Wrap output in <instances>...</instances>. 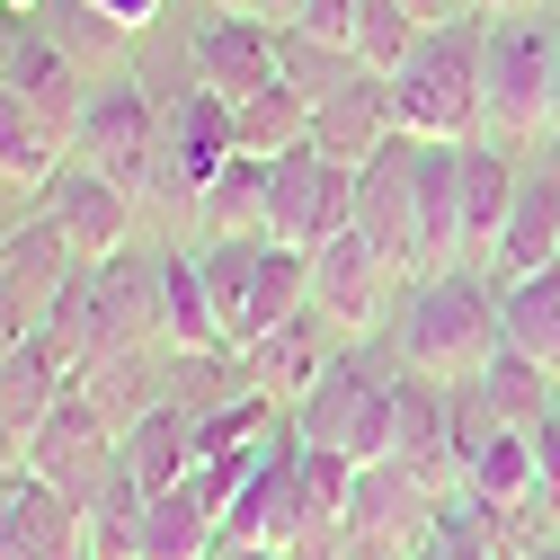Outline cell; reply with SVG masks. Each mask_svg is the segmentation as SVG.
I'll list each match as a JSON object with an SVG mask.
<instances>
[{
  "mask_svg": "<svg viewBox=\"0 0 560 560\" xmlns=\"http://www.w3.org/2000/svg\"><path fill=\"white\" fill-rule=\"evenodd\" d=\"M392 357L428 383H471L489 357L508 347V320H499V276L489 267H428L409 276V294L392 312Z\"/></svg>",
  "mask_w": 560,
  "mask_h": 560,
  "instance_id": "6da1fadb",
  "label": "cell"
},
{
  "mask_svg": "<svg viewBox=\"0 0 560 560\" xmlns=\"http://www.w3.org/2000/svg\"><path fill=\"white\" fill-rule=\"evenodd\" d=\"M392 409H400V357H392V338H338V357L294 400V436L303 445H329L347 463H383L392 454Z\"/></svg>",
  "mask_w": 560,
  "mask_h": 560,
  "instance_id": "7a4b0ae2",
  "label": "cell"
},
{
  "mask_svg": "<svg viewBox=\"0 0 560 560\" xmlns=\"http://www.w3.org/2000/svg\"><path fill=\"white\" fill-rule=\"evenodd\" d=\"M480 45L489 19H445L409 45V62L392 72V125L409 143H471L480 133Z\"/></svg>",
  "mask_w": 560,
  "mask_h": 560,
  "instance_id": "3957f363",
  "label": "cell"
},
{
  "mask_svg": "<svg viewBox=\"0 0 560 560\" xmlns=\"http://www.w3.org/2000/svg\"><path fill=\"white\" fill-rule=\"evenodd\" d=\"M72 161L125 178L143 205H170V161H161V98L143 90V72H98L90 81V107H81V133H72Z\"/></svg>",
  "mask_w": 560,
  "mask_h": 560,
  "instance_id": "277c9868",
  "label": "cell"
},
{
  "mask_svg": "<svg viewBox=\"0 0 560 560\" xmlns=\"http://www.w3.org/2000/svg\"><path fill=\"white\" fill-rule=\"evenodd\" d=\"M480 133H499L508 152L551 133V19H489L480 45Z\"/></svg>",
  "mask_w": 560,
  "mask_h": 560,
  "instance_id": "5b68a950",
  "label": "cell"
},
{
  "mask_svg": "<svg viewBox=\"0 0 560 560\" xmlns=\"http://www.w3.org/2000/svg\"><path fill=\"white\" fill-rule=\"evenodd\" d=\"M267 232L294 249H329L338 232H357V170L329 161L320 143L267 161Z\"/></svg>",
  "mask_w": 560,
  "mask_h": 560,
  "instance_id": "8992f818",
  "label": "cell"
},
{
  "mask_svg": "<svg viewBox=\"0 0 560 560\" xmlns=\"http://www.w3.org/2000/svg\"><path fill=\"white\" fill-rule=\"evenodd\" d=\"M400 294H409V276L365 232H338L329 249H312V303H320V320L338 338H383L392 312H400Z\"/></svg>",
  "mask_w": 560,
  "mask_h": 560,
  "instance_id": "52a82bcc",
  "label": "cell"
},
{
  "mask_svg": "<svg viewBox=\"0 0 560 560\" xmlns=\"http://www.w3.org/2000/svg\"><path fill=\"white\" fill-rule=\"evenodd\" d=\"M116 445H125V428H116V418L72 383V392L45 409V428H36V445H27V471H36V480H54L72 508H90L98 489L116 480Z\"/></svg>",
  "mask_w": 560,
  "mask_h": 560,
  "instance_id": "ba28073f",
  "label": "cell"
},
{
  "mask_svg": "<svg viewBox=\"0 0 560 560\" xmlns=\"http://www.w3.org/2000/svg\"><path fill=\"white\" fill-rule=\"evenodd\" d=\"M36 214H45L62 241H72V258H81V267H98V258L133 249L143 196H133L125 178H107V170H90V161H62V170L45 178V196H36Z\"/></svg>",
  "mask_w": 560,
  "mask_h": 560,
  "instance_id": "9c48e42d",
  "label": "cell"
},
{
  "mask_svg": "<svg viewBox=\"0 0 560 560\" xmlns=\"http://www.w3.org/2000/svg\"><path fill=\"white\" fill-rule=\"evenodd\" d=\"M72 241H62L45 214L10 241V249H0V365H10L19 357V347L54 320V303H62V285H72Z\"/></svg>",
  "mask_w": 560,
  "mask_h": 560,
  "instance_id": "30bf717a",
  "label": "cell"
},
{
  "mask_svg": "<svg viewBox=\"0 0 560 560\" xmlns=\"http://www.w3.org/2000/svg\"><path fill=\"white\" fill-rule=\"evenodd\" d=\"M312 525V499H303V436L285 428L258 463L249 480L232 489V508H223V542H276V551H294Z\"/></svg>",
  "mask_w": 560,
  "mask_h": 560,
  "instance_id": "8fae6325",
  "label": "cell"
},
{
  "mask_svg": "<svg viewBox=\"0 0 560 560\" xmlns=\"http://www.w3.org/2000/svg\"><path fill=\"white\" fill-rule=\"evenodd\" d=\"M241 152V125H232V98L187 81L178 98H161V161H170V205H196L205 178Z\"/></svg>",
  "mask_w": 560,
  "mask_h": 560,
  "instance_id": "7c38bea8",
  "label": "cell"
},
{
  "mask_svg": "<svg viewBox=\"0 0 560 560\" xmlns=\"http://www.w3.org/2000/svg\"><path fill=\"white\" fill-rule=\"evenodd\" d=\"M516 152L499 143V133H471V143H454V214H463V267H489L499 258V232L516 214Z\"/></svg>",
  "mask_w": 560,
  "mask_h": 560,
  "instance_id": "4fadbf2b",
  "label": "cell"
},
{
  "mask_svg": "<svg viewBox=\"0 0 560 560\" xmlns=\"http://www.w3.org/2000/svg\"><path fill=\"white\" fill-rule=\"evenodd\" d=\"M357 232L400 276H418V143H409V133H392V143L357 170Z\"/></svg>",
  "mask_w": 560,
  "mask_h": 560,
  "instance_id": "5bb4252c",
  "label": "cell"
},
{
  "mask_svg": "<svg viewBox=\"0 0 560 560\" xmlns=\"http://www.w3.org/2000/svg\"><path fill=\"white\" fill-rule=\"evenodd\" d=\"M392 454L436 480V489H463V418H454V383H428L400 365V409H392Z\"/></svg>",
  "mask_w": 560,
  "mask_h": 560,
  "instance_id": "9a60e30c",
  "label": "cell"
},
{
  "mask_svg": "<svg viewBox=\"0 0 560 560\" xmlns=\"http://www.w3.org/2000/svg\"><path fill=\"white\" fill-rule=\"evenodd\" d=\"M187 81L223 90V98H249L276 81V27L249 19V10H214L196 36H187Z\"/></svg>",
  "mask_w": 560,
  "mask_h": 560,
  "instance_id": "2e32d148",
  "label": "cell"
},
{
  "mask_svg": "<svg viewBox=\"0 0 560 560\" xmlns=\"http://www.w3.org/2000/svg\"><path fill=\"white\" fill-rule=\"evenodd\" d=\"M0 560H81V508L54 480L19 471L0 489Z\"/></svg>",
  "mask_w": 560,
  "mask_h": 560,
  "instance_id": "e0dca14e",
  "label": "cell"
},
{
  "mask_svg": "<svg viewBox=\"0 0 560 560\" xmlns=\"http://www.w3.org/2000/svg\"><path fill=\"white\" fill-rule=\"evenodd\" d=\"M392 133L400 125H392V81L383 72H357V81H338L329 98H312V143L329 161H347V170H365Z\"/></svg>",
  "mask_w": 560,
  "mask_h": 560,
  "instance_id": "ac0fdd59",
  "label": "cell"
},
{
  "mask_svg": "<svg viewBox=\"0 0 560 560\" xmlns=\"http://www.w3.org/2000/svg\"><path fill=\"white\" fill-rule=\"evenodd\" d=\"M329 357H338V329H329L320 303H312V312H294L285 329L249 338V347H241V374H249V392H267V400H285V409H294Z\"/></svg>",
  "mask_w": 560,
  "mask_h": 560,
  "instance_id": "d6986e66",
  "label": "cell"
},
{
  "mask_svg": "<svg viewBox=\"0 0 560 560\" xmlns=\"http://www.w3.org/2000/svg\"><path fill=\"white\" fill-rule=\"evenodd\" d=\"M294 312H312V249L267 241L258 267H249V294L232 303V347H249V338H267V329H285Z\"/></svg>",
  "mask_w": 560,
  "mask_h": 560,
  "instance_id": "ffe728a7",
  "label": "cell"
},
{
  "mask_svg": "<svg viewBox=\"0 0 560 560\" xmlns=\"http://www.w3.org/2000/svg\"><path fill=\"white\" fill-rule=\"evenodd\" d=\"M223 551V508L205 499L196 480L143 499V525H133V560H214Z\"/></svg>",
  "mask_w": 560,
  "mask_h": 560,
  "instance_id": "44dd1931",
  "label": "cell"
},
{
  "mask_svg": "<svg viewBox=\"0 0 560 560\" xmlns=\"http://www.w3.org/2000/svg\"><path fill=\"white\" fill-rule=\"evenodd\" d=\"M187 223H196V241H276L267 232V161L232 152L214 178H205V196L187 205Z\"/></svg>",
  "mask_w": 560,
  "mask_h": 560,
  "instance_id": "7402d4cb",
  "label": "cell"
},
{
  "mask_svg": "<svg viewBox=\"0 0 560 560\" xmlns=\"http://www.w3.org/2000/svg\"><path fill=\"white\" fill-rule=\"evenodd\" d=\"M116 454H125V480L143 489V499H161V489H178V480L196 471V418H187L178 400H161V409H143V418L125 428Z\"/></svg>",
  "mask_w": 560,
  "mask_h": 560,
  "instance_id": "603a6c76",
  "label": "cell"
},
{
  "mask_svg": "<svg viewBox=\"0 0 560 560\" xmlns=\"http://www.w3.org/2000/svg\"><path fill=\"white\" fill-rule=\"evenodd\" d=\"M542 267H560V170H534L525 187H516V214H508V232H499V258H489V276H542Z\"/></svg>",
  "mask_w": 560,
  "mask_h": 560,
  "instance_id": "cb8c5ba5",
  "label": "cell"
},
{
  "mask_svg": "<svg viewBox=\"0 0 560 560\" xmlns=\"http://www.w3.org/2000/svg\"><path fill=\"white\" fill-rule=\"evenodd\" d=\"M161 347H178V357H196V347H232L214 294H205V276H196V249H161Z\"/></svg>",
  "mask_w": 560,
  "mask_h": 560,
  "instance_id": "d4e9b609",
  "label": "cell"
},
{
  "mask_svg": "<svg viewBox=\"0 0 560 560\" xmlns=\"http://www.w3.org/2000/svg\"><path fill=\"white\" fill-rule=\"evenodd\" d=\"M232 125H241V152L249 161H285V152L312 143V90H294L285 72H276L267 90L232 98Z\"/></svg>",
  "mask_w": 560,
  "mask_h": 560,
  "instance_id": "484cf974",
  "label": "cell"
},
{
  "mask_svg": "<svg viewBox=\"0 0 560 560\" xmlns=\"http://www.w3.org/2000/svg\"><path fill=\"white\" fill-rule=\"evenodd\" d=\"M463 489L480 508H525L534 499V428H489L471 454H463Z\"/></svg>",
  "mask_w": 560,
  "mask_h": 560,
  "instance_id": "4316f807",
  "label": "cell"
},
{
  "mask_svg": "<svg viewBox=\"0 0 560 560\" xmlns=\"http://www.w3.org/2000/svg\"><path fill=\"white\" fill-rule=\"evenodd\" d=\"M62 161H72V152H62V143H54V125L27 107V90H19V81H0V178H19L27 196H45V178H54Z\"/></svg>",
  "mask_w": 560,
  "mask_h": 560,
  "instance_id": "83f0119b",
  "label": "cell"
},
{
  "mask_svg": "<svg viewBox=\"0 0 560 560\" xmlns=\"http://www.w3.org/2000/svg\"><path fill=\"white\" fill-rule=\"evenodd\" d=\"M499 320H508V347H525L542 374H560V267L508 276L499 285Z\"/></svg>",
  "mask_w": 560,
  "mask_h": 560,
  "instance_id": "f1b7e54d",
  "label": "cell"
},
{
  "mask_svg": "<svg viewBox=\"0 0 560 560\" xmlns=\"http://www.w3.org/2000/svg\"><path fill=\"white\" fill-rule=\"evenodd\" d=\"M551 383L560 374H542L525 347H499V357H489L480 374H471V392H480V409L499 418V428H534V418L551 409Z\"/></svg>",
  "mask_w": 560,
  "mask_h": 560,
  "instance_id": "f546056e",
  "label": "cell"
},
{
  "mask_svg": "<svg viewBox=\"0 0 560 560\" xmlns=\"http://www.w3.org/2000/svg\"><path fill=\"white\" fill-rule=\"evenodd\" d=\"M418 36H428V27H418V10H409V0H357V45H347V54H357L365 62V72H400V62H409V45Z\"/></svg>",
  "mask_w": 560,
  "mask_h": 560,
  "instance_id": "4dcf8cb0",
  "label": "cell"
},
{
  "mask_svg": "<svg viewBox=\"0 0 560 560\" xmlns=\"http://www.w3.org/2000/svg\"><path fill=\"white\" fill-rule=\"evenodd\" d=\"M276 72H285L294 90H312V98H329L338 81H357L365 62L347 54V45H320L312 27H276Z\"/></svg>",
  "mask_w": 560,
  "mask_h": 560,
  "instance_id": "1f68e13d",
  "label": "cell"
},
{
  "mask_svg": "<svg viewBox=\"0 0 560 560\" xmlns=\"http://www.w3.org/2000/svg\"><path fill=\"white\" fill-rule=\"evenodd\" d=\"M534 489L560 508V409H542V418H534Z\"/></svg>",
  "mask_w": 560,
  "mask_h": 560,
  "instance_id": "d6a6232c",
  "label": "cell"
},
{
  "mask_svg": "<svg viewBox=\"0 0 560 560\" xmlns=\"http://www.w3.org/2000/svg\"><path fill=\"white\" fill-rule=\"evenodd\" d=\"M27 445H36V436H27L19 418H10V400H0V489H10V480L27 471Z\"/></svg>",
  "mask_w": 560,
  "mask_h": 560,
  "instance_id": "836d02e7",
  "label": "cell"
},
{
  "mask_svg": "<svg viewBox=\"0 0 560 560\" xmlns=\"http://www.w3.org/2000/svg\"><path fill=\"white\" fill-rule=\"evenodd\" d=\"M27 223H36V196H27L19 178H0V249H10V241H19Z\"/></svg>",
  "mask_w": 560,
  "mask_h": 560,
  "instance_id": "e575fe53",
  "label": "cell"
},
{
  "mask_svg": "<svg viewBox=\"0 0 560 560\" xmlns=\"http://www.w3.org/2000/svg\"><path fill=\"white\" fill-rule=\"evenodd\" d=\"M98 10H107V19L125 27V36H143V27L161 19V0H98Z\"/></svg>",
  "mask_w": 560,
  "mask_h": 560,
  "instance_id": "d590c367",
  "label": "cell"
},
{
  "mask_svg": "<svg viewBox=\"0 0 560 560\" xmlns=\"http://www.w3.org/2000/svg\"><path fill=\"white\" fill-rule=\"evenodd\" d=\"M27 27H36V19H19V10H0V72H10V62H19V45H27Z\"/></svg>",
  "mask_w": 560,
  "mask_h": 560,
  "instance_id": "8d00e7d4",
  "label": "cell"
},
{
  "mask_svg": "<svg viewBox=\"0 0 560 560\" xmlns=\"http://www.w3.org/2000/svg\"><path fill=\"white\" fill-rule=\"evenodd\" d=\"M418 27H445V19H471V0H409Z\"/></svg>",
  "mask_w": 560,
  "mask_h": 560,
  "instance_id": "74e56055",
  "label": "cell"
},
{
  "mask_svg": "<svg viewBox=\"0 0 560 560\" xmlns=\"http://www.w3.org/2000/svg\"><path fill=\"white\" fill-rule=\"evenodd\" d=\"M525 10H542V0H471V19H525Z\"/></svg>",
  "mask_w": 560,
  "mask_h": 560,
  "instance_id": "f35d334b",
  "label": "cell"
},
{
  "mask_svg": "<svg viewBox=\"0 0 560 560\" xmlns=\"http://www.w3.org/2000/svg\"><path fill=\"white\" fill-rule=\"evenodd\" d=\"M214 560H294V551H276V542H223Z\"/></svg>",
  "mask_w": 560,
  "mask_h": 560,
  "instance_id": "ab89813d",
  "label": "cell"
},
{
  "mask_svg": "<svg viewBox=\"0 0 560 560\" xmlns=\"http://www.w3.org/2000/svg\"><path fill=\"white\" fill-rule=\"evenodd\" d=\"M551 133H560V19H551Z\"/></svg>",
  "mask_w": 560,
  "mask_h": 560,
  "instance_id": "60d3db41",
  "label": "cell"
},
{
  "mask_svg": "<svg viewBox=\"0 0 560 560\" xmlns=\"http://www.w3.org/2000/svg\"><path fill=\"white\" fill-rule=\"evenodd\" d=\"M214 10H249V19H267V0H214Z\"/></svg>",
  "mask_w": 560,
  "mask_h": 560,
  "instance_id": "b9f144b4",
  "label": "cell"
},
{
  "mask_svg": "<svg viewBox=\"0 0 560 560\" xmlns=\"http://www.w3.org/2000/svg\"><path fill=\"white\" fill-rule=\"evenodd\" d=\"M551 409H560V383H551Z\"/></svg>",
  "mask_w": 560,
  "mask_h": 560,
  "instance_id": "7bdbcfd3",
  "label": "cell"
}]
</instances>
